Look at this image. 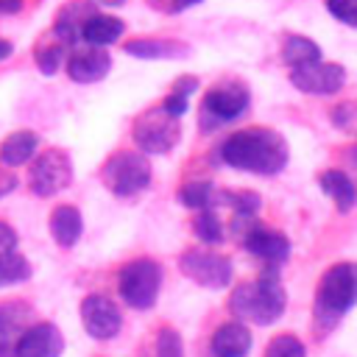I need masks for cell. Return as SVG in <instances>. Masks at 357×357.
<instances>
[{
    "mask_svg": "<svg viewBox=\"0 0 357 357\" xmlns=\"http://www.w3.org/2000/svg\"><path fill=\"white\" fill-rule=\"evenodd\" d=\"M31 326V307L25 301L0 304V357H11L17 340Z\"/></svg>",
    "mask_w": 357,
    "mask_h": 357,
    "instance_id": "2e32d148",
    "label": "cell"
},
{
    "mask_svg": "<svg viewBox=\"0 0 357 357\" xmlns=\"http://www.w3.org/2000/svg\"><path fill=\"white\" fill-rule=\"evenodd\" d=\"M178 268L187 279H192L195 284L209 287V290H223L231 282V273H234L229 257L215 254V251H204V248L184 251L181 259H178Z\"/></svg>",
    "mask_w": 357,
    "mask_h": 357,
    "instance_id": "9c48e42d",
    "label": "cell"
},
{
    "mask_svg": "<svg viewBox=\"0 0 357 357\" xmlns=\"http://www.w3.org/2000/svg\"><path fill=\"white\" fill-rule=\"evenodd\" d=\"M17 184H20V181H17V176H14L8 167H3V165H0V198H3V195H8V192H14V190H17Z\"/></svg>",
    "mask_w": 357,
    "mask_h": 357,
    "instance_id": "836d02e7",
    "label": "cell"
},
{
    "mask_svg": "<svg viewBox=\"0 0 357 357\" xmlns=\"http://www.w3.org/2000/svg\"><path fill=\"white\" fill-rule=\"evenodd\" d=\"M218 153H220L223 165H229L234 170L257 173V176H276L284 170V165L290 159V148H287L284 137L279 131L262 128V126H251V128L229 134Z\"/></svg>",
    "mask_w": 357,
    "mask_h": 357,
    "instance_id": "6da1fadb",
    "label": "cell"
},
{
    "mask_svg": "<svg viewBox=\"0 0 357 357\" xmlns=\"http://www.w3.org/2000/svg\"><path fill=\"white\" fill-rule=\"evenodd\" d=\"M209 346H212L215 357H245L251 351V332H248L245 324L229 321V324H220L212 332Z\"/></svg>",
    "mask_w": 357,
    "mask_h": 357,
    "instance_id": "e0dca14e",
    "label": "cell"
},
{
    "mask_svg": "<svg viewBox=\"0 0 357 357\" xmlns=\"http://www.w3.org/2000/svg\"><path fill=\"white\" fill-rule=\"evenodd\" d=\"M11 53H14V45H11V42H6V39H0V61H3V59H8Z\"/></svg>",
    "mask_w": 357,
    "mask_h": 357,
    "instance_id": "8d00e7d4",
    "label": "cell"
},
{
    "mask_svg": "<svg viewBox=\"0 0 357 357\" xmlns=\"http://www.w3.org/2000/svg\"><path fill=\"white\" fill-rule=\"evenodd\" d=\"M47 226H50V237H53L61 248H73V245L81 240L84 218H81V212H78L75 206L61 204V206H56V209L50 212Z\"/></svg>",
    "mask_w": 357,
    "mask_h": 357,
    "instance_id": "ffe728a7",
    "label": "cell"
},
{
    "mask_svg": "<svg viewBox=\"0 0 357 357\" xmlns=\"http://www.w3.org/2000/svg\"><path fill=\"white\" fill-rule=\"evenodd\" d=\"M28 276H31V262L22 254H17V251L0 254V290L11 287V284H20Z\"/></svg>",
    "mask_w": 357,
    "mask_h": 357,
    "instance_id": "484cf974",
    "label": "cell"
},
{
    "mask_svg": "<svg viewBox=\"0 0 357 357\" xmlns=\"http://www.w3.org/2000/svg\"><path fill=\"white\" fill-rule=\"evenodd\" d=\"M195 89H198V78H195V75H181V78L173 84V92H181V95H187V98H190Z\"/></svg>",
    "mask_w": 357,
    "mask_h": 357,
    "instance_id": "e575fe53",
    "label": "cell"
},
{
    "mask_svg": "<svg viewBox=\"0 0 357 357\" xmlns=\"http://www.w3.org/2000/svg\"><path fill=\"white\" fill-rule=\"evenodd\" d=\"M248 103H251L248 86H243L237 81L218 84L201 100V123H204V128H218L223 123H231L248 109Z\"/></svg>",
    "mask_w": 357,
    "mask_h": 357,
    "instance_id": "ba28073f",
    "label": "cell"
},
{
    "mask_svg": "<svg viewBox=\"0 0 357 357\" xmlns=\"http://www.w3.org/2000/svg\"><path fill=\"white\" fill-rule=\"evenodd\" d=\"M192 231L206 245H218L223 240V223L215 215V209H198V215L192 218Z\"/></svg>",
    "mask_w": 357,
    "mask_h": 357,
    "instance_id": "4316f807",
    "label": "cell"
},
{
    "mask_svg": "<svg viewBox=\"0 0 357 357\" xmlns=\"http://www.w3.org/2000/svg\"><path fill=\"white\" fill-rule=\"evenodd\" d=\"M95 6H109V8H117V6H123L126 0H92Z\"/></svg>",
    "mask_w": 357,
    "mask_h": 357,
    "instance_id": "74e56055",
    "label": "cell"
},
{
    "mask_svg": "<svg viewBox=\"0 0 357 357\" xmlns=\"http://www.w3.org/2000/svg\"><path fill=\"white\" fill-rule=\"evenodd\" d=\"M178 201H181L184 206L195 209V212H198V209H212V206L218 204V190H215V184H212L209 178H192V181L181 184Z\"/></svg>",
    "mask_w": 357,
    "mask_h": 357,
    "instance_id": "cb8c5ba5",
    "label": "cell"
},
{
    "mask_svg": "<svg viewBox=\"0 0 357 357\" xmlns=\"http://www.w3.org/2000/svg\"><path fill=\"white\" fill-rule=\"evenodd\" d=\"M70 184H73V162H70L67 151L47 148L31 159L28 187L33 195L50 198V195H59L61 190H67Z\"/></svg>",
    "mask_w": 357,
    "mask_h": 357,
    "instance_id": "52a82bcc",
    "label": "cell"
},
{
    "mask_svg": "<svg viewBox=\"0 0 357 357\" xmlns=\"http://www.w3.org/2000/svg\"><path fill=\"white\" fill-rule=\"evenodd\" d=\"M159 106H162L167 114H173V117H178V120H181V114H184V112H187V106H190V98H187V95H181V92H173V89H170Z\"/></svg>",
    "mask_w": 357,
    "mask_h": 357,
    "instance_id": "1f68e13d",
    "label": "cell"
},
{
    "mask_svg": "<svg viewBox=\"0 0 357 357\" xmlns=\"http://www.w3.org/2000/svg\"><path fill=\"white\" fill-rule=\"evenodd\" d=\"M198 3H204V0H148V6L159 14H181Z\"/></svg>",
    "mask_w": 357,
    "mask_h": 357,
    "instance_id": "4dcf8cb0",
    "label": "cell"
},
{
    "mask_svg": "<svg viewBox=\"0 0 357 357\" xmlns=\"http://www.w3.org/2000/svg\"><path fill=\"white\" fill-rule=\"evenodd\" d=\"M131 137L137 142V148L142 153H151V156H162L167 151H173L181 139V126H178V117L167 114L162 106H153L148 112H142L134 126H131Z\"/></svg>",
    "mask_w": 357,
    "mask_h": 357,
    "instance_id": "8992f818",
    "label": "cell"
},
{
    "mask_svg": "<svg viewBox=\"0 0 357 357\" xmlns=\"http://www.w3.org/2000/svg\"><path fill=\"white\" fill-rule=\"evenodd\" d=\"M265 357H307V349L296 335L282 332V335L271 337V343L265 349Z\"/></svg>",
    "mask_w": 357,
    "mask_h": 357,
    "instance_id": "83f0119b",
    "label": "cell"
},
{
    "mask_svg": "<svg viewBox=\"0 0 357 357\" xmlns=\"http://www.w3.org/2000/svg\"><path fill=\"white\" fill-rule=\"evenodd\" d=\"M282 59H284V64L293 70V67H301V64H310V61L321 59V47H318L310 36L290 33V36H284V42H282Z\"/></svg>",
    "mask_w": 357,
    "mask_h": 357,
    "instance_id": "603a6c76",
    "label": "cell"
},
{
    "mask_svg": "<svg viewBox=\"0 0 357 357\" xmlns=\"http://www.w3.org/2000/svg\"><path fill=\"white\" fill-rule=\"evenodd\" d=\"M123 50L134 59H184L190 47L176 39H156V36H142V39H128Z\"/></svg>",
    "mask_w": 357,
    "mask_h": 357,
    "instance_id": "44dd1931",
    "label": "cell"
},
{
    "mask_svg": "<svg viewBox=\"0 0 357 357\" xmlns=\"http://www.w3.org/2000/svg\"><path fill=\"white\" fill-rule=\"evenodd\" d=\"M240 245H243L248 254H254L257 259H262L265 265H273V268H279V265L290 257V240H287L282 231L268 229V226H262V223H257V226L240 240Z\"/></svg>",
    "mask_w": 357,
    "mask_h": 357,
    "instance_id": "4fadbf2b",
    "label": "cell"
},
{
    "mask_svg": "<svg viewBox=\"0 0 357 357\" xmlns=\"http://www.w3.org/2000/svg\"><path fill=\"white\" fill-rule=\"evenodd\" d=\"M126 31V22L120 17H112V14H103V11H95L86 22H84V31H81V42L78 45H92V47H109L114 45Z\"/></svg>",
    "mask_w": 357,
    "mask_h": 357,
    "instance_id": "d6986e66",
    "label": "cell"
},
{
    "mask_svg": "<svg viewBox=\"0 0 357 357\" xmlns=\"http://www.w3.org/2000/svg\"><path fill=\"white\" fill-rule=\"evenodd\" d=\"M156 357H184V346L176 329L165 326L156 335Z\"/></svg>",
    "mask_w": 357,
    "mask_h": 357,
    "instance_id": "f1b7e54d",
    "label": "cell"
},
{
    "mask_svg": "<svg viewBox=\"0 0 357 357\" xmlns=\"http://www.w3.org/2000/svg\"><path fill=\"white\" fill-rule=\"evenodd\" d=\"M290 81L298 92L304 95H335L343 89L346 84V70L343 64L337 61H324V59H315L310 64H301V67H293L290 70Z\"/></svg>",
    "mask_w": 357,
    "mask_h": 357,
    "instance_id": "30bf717a",
    "label": "cell"
},
{
    "mask_svg": "<svg viewBox=\"0 0 357 357\" xmlns=\"http://www.w3.org/2000/svg\"><path fill=\"white\" fill-rule=\"evenodd\" d=\"M351 165H354V170H357V148L351 151Z\"/></svg>",
    "mask_w": 357,
    "mask_h": 357,
    "instance_id": "f35d334b",
    "label": "cell"
},
{
    "mask_svg": "<svg viewBox=\"0 0 357 357\" xmlns=\"http://www.w3.org/2000/svg\"><path fill=\"white\" fill-rule=\"evenodd\" d=\"M25 6V0H0V17H11V14H20Z\"/></svg>",
    "mask_w": 357,
    "mask_h": 357,
    "instance_id": "d590c367",
    "label": "cell"
},
{
    "mask_svg": "<svg viewBox=\"0 0 357 357\" xmlns=\"http://www.w3.org/2000/svg\"><path fill=\"white\" fill-rule=\"evenodd\" d=\"M318 181H321V190L335 201L340 212H349L357 204V187L343 170H324Z\"/></svg>",
    "mask_w": 357,
    "mask_h": 357,
    "instance_id": "7402d4cb",
    "label": "cell"
},
{
    "mask_svg": "<svg viewBox=\"0 0 357 357\" xmlns=\"http://www.w3.org/2000/svg\"><path fill=\"white\" fill-rule=\"evenodd\" d=\"M229 310L240 324H273L284 312V287L279 282V271L268 265L257 279L237 284L229 296Z\"/></svg>",
    "mask_w": 357,
    "mask_h": 357,
    "instance_id": "7a4b0ae2",
    "label": "cell"
},
{
    "mask_svg": "<svg viewBox=\"0 0 357 357\" xmlns=\"http://www.w3.org/2000/svg\"><path fill=\"white\" fill-rule=\"evenodd\" d=\"M326 11L337 22H343L349 28H357V0H326Z\"/></svg>",
    "mask_w": 357,
    "mask_h": 357,
    "instance_id": "f546056e",
    "label": "cell"
},
{
    "mask_svg": "<svg viewBox=\"0 0 357 357\" xmlns=\"http://www.w3.org/2000/svg\"><path fill=\"white\" fill-rule=\"evenodd\" d=\"M64 70L75 84H95L109 75L112 70V56L106 47H92V45H73L64 59Z\"/></svg>",
    "mask_w": 357,
    "mask_h": 357,
    "instance_id": "8fae6325",
    "label": "cell"
},
{
    "mask_svg": "<svg viewBox=\"0 0 357 357\" xmlns=\"http://www.w3.org/2000/svg\"><path fill=\"white\" fill-rule=\"evenodd\" d=\"M357 304V262H337L326 268L315 290V321L321 326H335Z\"/></svg>",
    "mask_w": 357,
    "mask_h": 357,
    "instance_id": "3957f363",
    "label": "cell"
},
{
    "mask_svg": "<svg viewBox=\"0 0 357 357\" xmlns=\"http://www.w3.org/2000/svg\"><path fill=\"white\" fill-rule=\"evenodd\" d=\"M98 11V6L92 0H70L67 6L59 8L56 20H53V36L59 42H64L67 47L78 45L81 42V31H84V22Z\"/></svg>",
    "mask_w": 357,
    "mask_h": 357,
    "instance_id": "9a60e30c",
    "label": "cell"
},
{
    "mask_svg": "<svg viewBox=\"0 0 357 357\" xmlns=\"http://www.w3.org/2000/svg\"><path fill=\"white\" fill-rule=\"evenodd\" d=\"M67 45L64 42H59L56 36L50 39V42H42L39 47H36V67H39V73L42 75H56L61 67H64V59H67Z\"/></svg>",
    "mask_w": 357,
    "mask_h": 357,
    "instance_id": "d4e9b609",
    "label": "cell"
},
{
    "mask_svg": "<svg viewBox=\"0 0 357 357\" xmlns=\"http://www.w3.org/2000/svg\"><path fill=\"white\" fill-rule=\"evenodd\" d=\"M61 351H64L61 332L53 324L42 321V324H31L22 332L11 357H61Z\"/></svg>",
    "mask_w": 357,
    "mask_h": 357,
    "instance_id": "5bb4252c",
    "label": "cell"
},
{
    "mask_svg": "<svg viewBox=\"0 0 357 357\" xmlns=\"http://www.w3.org/2000/svg\"><path fill=\"white\" fill-rule=\"evenodd\" d=\"M103 187L117 198H131L151 184V162L142 151H117L100 167Z\"/></svg>",
    "mask_w": 357,
    "mask_h": 357,
    "instance_id": "277c9868",
    "label": "cell"
},
{
    "mask_svg": "<svg viewBox=\"0 0 357 357\" xmlns=\"http://www.w3.org/2000/svg\"><path fill=\"white\" fill-rule=\"evenodd\" d=\"M117 290L128 307L151 310L159 298V290H162V265L156 259H148V257L126 262L120 268V276H117Z\"/></svg>",
    "mask_w": 357,
    "mask_h": 357,
    "instance_id": "5b68a950",
    "label": "cell"
},
{
    "mask_svg": "<svg viewBox=\"0 0 357 357\" xmlns=\"http://www.w3.org/2000/svg\"><path fill=\"white\" fill-rule=\"evenodd\" d=\"M36 151H39V134L28 131V128H20V131L8 134L0 142V165L8 167V170L22 167L36 156Z\"/></svg>",
    "mask_w": 357,
    "mask_h": 357,
    "instance_id": "ac0fdd59",
    "label": "cell"
},
{
    "mask_svg": "<svg viewBox=\"0 0 357 357\" xmlns=\"http://www.w3.org/2000/svg\"><path fill=\"white\" fill-rule=\"evenodd\" d=\"M81 321H84L86 335H92L95 340L114 337L120 332V324H123L117 304L100 293H92L81 301Z\"/></svg>",
    "mask_w": 357,
    "mask_h": 357,
    "instance_id": "7c38bea8",
    "label": "cell"
},
{
    "mask_svg": "<svg viewBox=\"0 0 357 357\" xmlns=\"http://www.w3.org/2000/svg\"><path fill=\"white\" fill-rule=\"evenodd\" d=\"M17 243H20V237H17V229H14V226H8L6 220H0V254L17 251Z\"/></svg>",
    "mask_w": 357,
    "mask_h": 357,
    "instance_id": "d6a6232c",
    "label": "cell"
}]
</instances>
